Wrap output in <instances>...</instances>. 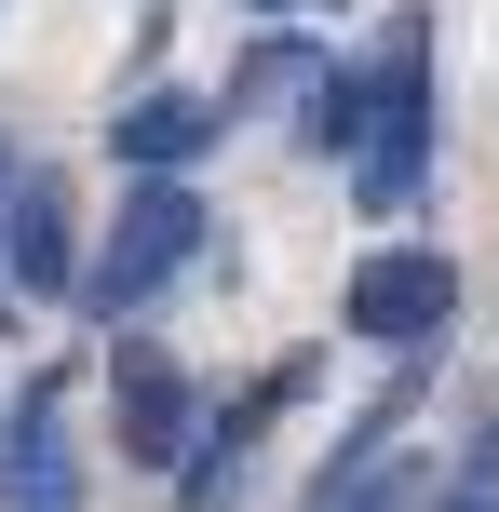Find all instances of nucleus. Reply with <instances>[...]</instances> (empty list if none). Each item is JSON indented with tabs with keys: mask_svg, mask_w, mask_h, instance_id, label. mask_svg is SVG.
Listing matches in <instances>:
<instances>
[{
	"mask_svg": "<svg viewBox=\"0 0 499 512\" xmlns=\"http://www.w3.org/2000/svg\"><path fill=\"white\" fill-rule=\"evenodd\" d=\"M446 324H459L446 243H378L365 270H351V337H365V351H419V337H446Z\"/></svg>",
	"mask_w": 499,
	"mask_h": 512,
	"instance_id": "nucleus-3",
	"label": "nucleus"
},
{
	"mask_svg": "<svg viewBox=\"0 0 499 512\" xmlns=\"http://www.w3.org/2000/svg\"><path fill=\"white\" fill-rule=\"evenodd\" d=\"M108 149H122L135 176H189V162L216 149V108L203 95H135L122 122H108Z\"/></svg>",
	"mask_w": 499,
	"mask_h": 512,
	"instance_id": "nucleus-7",
	"label": "nucleus"
},
{
	"mask_svg": "<svg viewBox=\"0 0 499 512\" xmlns=\"http://www.w3.org/2000/svg\"><path fill=\"white\" fill-rule=\"evenodd\" d=\"M432 512H499V418L459 445V486H432Z\"/></svg>",
	"mask_w": 499,
	"mask_h": 512,
	"instance_id": "nucleus-9",
	"label": "nucleus"
},
{
	"mask_svg": "<svg viewBox=\"0 0 499 512\" xmlns=\"http://www.w3.org/2000/svg\"><path fill=\"white\" fill-rule=\"evenodd\" d=\"M0 283H14V297H68V283H81V256H68V189H54L41 162L0 189Z\"/></svg>",
	"mask_w": 499,
	"mask_h": 512,
	"instance_id": "nucleus-4",
	"label": "nucleus"
},
{
	"mask_svg": "<svg viewBox=\"0 0 499 512\" xmlns=\"http://www.w3.org/2000/svg\"><path fill=\"white\" fill-rule=\"evenodd\" d=\"M419 27L432 14H405L392 54H378V135H365V162H351V189H365L378 216L419 203V176H432V41H419Z\"/></svg>",
	"mask_w": 499,
	"mask_h": 512,
	"instance_id": "nucleus-2",
	"label": "nucleus"
},
{
	"mask_svg": "<svg viewBox=\"0 0 499 512\" xmlns=\"http://www.w3.org/2000/svg\"><path fill=\"white\" fill-rule=\"evenodd\" d=\"M108 391H122V459H176V472L203 459V405H189V378L162 351H122Z\"/></svg>",
	"mask_w": 499,
	"mask_h": 512,
	"instance_id": "nucleus-5",
	"label": "nucleus"
},
{
	"mask_svg": "<svg viewBox=\"0 0 499 512\" xmlns=\"http://www.w3.org/2000/svg\"><path fill=\"white\" fill-rule=\"evenodd\" d=\"M203 256V203H189L176 176H135L122 189V230H108V256L81 270V297H95V324H135V310L162 297V283Z\"/></svg>",
	"mask_w": 499,
	"mask_h": 512,
	"instance_id": "nucleus-1",
	"label": "nucleus"
},
{
	"mask_svg": "<svg viewBox=\"0 0 499 512\" xmlns=\"http://www.w3.org/2000/svg\"><path fill=\"white\" fill-rule=\"evenodd\" d=\"M270 14H311V0H270Z\"/></svg>",
	"mask_w": 499,
	"mask_h": 512,
	"instance_id": "nucleus-10",
	"label": "nucleus"
},
{
	"mask_svg": "<svg viewBox=\"0 0 499 512\" xmlns=\"http://www.w3.org/2000/svg\"><path fill=\"white\" fill-rule=\"evenodd\" d=\"M365 135H378V81H351V68L311 81V149L324 162H365Z\"/></svg>",
	"mask_w": 499,
	"mask_h": 512,
	"instance_id": "nucleus-8",
	"label": "nucleus"
},
{
	"mask_svg": "<svg viewBox=\"0 0 499 512\" xmlns=\"http://www.w3.org/2000/svg\"><path fill=\"white\" fill-rule=\"evenodd\" d=\"M0 512H81V459L54 432V378L14 391V459H0Z\"/></svg>",
	"mask_w": 499,
	"mask_h": 512,
	"instance_id": "nucleus-6",
	"label": "nucleus"
}]
</instances>
